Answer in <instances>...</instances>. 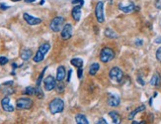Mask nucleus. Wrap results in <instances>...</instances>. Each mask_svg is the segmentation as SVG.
Here are the masks:
<instances>
[{
    "mask_svg": "<svg viewBox=\"0 0 161 124\" xmlns=\"http://www.w3.org/2000/svg\"><path fill=\"white\" fill-rule=\"evenodd\" d=\"M96 124H108V122L106 121V119L105 118H100L99 120H98V122Z\"/></svg>",
    "mask_w": 161,
    "mask_h": 124,
    "instance_id": "obj_33",
    "label": "nucleus"
},
{
    "mask_svg": "<svg viewBox=\"0 0 161 124\" xmlns=\"http://www.w3.org/2000/svg\"><path fill=\"white\" fill-rule=\"evenodd\" d=\"M46 71V67H44V69L42 71V73L40 74V76H39V78H38V80H37V87H41V82H42V78H44V72Z\"/></svg>",
    "mask_w": 161,
    "mask_h": 124,
    "instance_id": "obj_27",
    "label": "nucleus"
},
{
    "mask_svg": "<svg viewBox=\"0 0 161 124\" xmlns=\"http://www.w3.org/2000/svg\"><path fill=\"white\" fill-rule=\"evenodd\" d=\"M75 121H76V124H89L87 117L83 114H77L75 116Z\"/></svg>",
    "mask_w": 161,
    "mask_h": 124,
    "instance_id": "obj_20",
    "label": "nucleus"
},
{
    "mask_svg": "<svg viewBox=\"0 0 161 124\" xmlns=\"http://www.w3.org/2000/svg\"><path fill=\"white\" fill-rule=\"evenodd\" d=\"M70 64L72 65V66H74L75 67H77V69H79V67H83V60L80 58H74L72 59V60L70 61Z\"/></svg>",
    "mask_w": 161,
    "mask_h": 124,
    "instance_id": "obj_22",
    "label": "nucleus"
},
{
    "mask_svg": "<svg viewBox=\"0 0 161 124\" xmlns=\"http://www.w3.org/2000/svg\"><path fill=\"white\" fill-rule=\"evenodd\" d=\"M99 58L102 63H109V62H111L112 60H114V58H115V52L111 48L105 47V48H103L101 50V52H100Z\"/></svg>",
    "mask_w": 161,
    "mask_h": 124,
    "instance_id": "obj_3",
    "label": "nucleus"
},
{
    "mask_svg": "<svg viewBox=\"0 0 161 124\" xmlns=\"http://www.w3.org/2000/svg\"><path fill=\"white\" fill-rule=\"evenodd\" d=\"M32 56H33V52H32V50H30V49H24L23 51L21 52V59L23 61H29L30 60L31 58H32Z\"/></svg>",
    "mask_w": 161,
    "mask_h": 124,
    "instance_id": "obj_18",
    "label": "nucleus"
},
{
    "mask_svg": "<svg viewBox=\"0 0 161 124\" xmlns=\"http://www.w3.org/2000/svg\"><path fill=\"white\" fill-rule=\"evenodd\" d=\"M11 1H13V2H17V1H20V0H11Z\"/></svg>",
    "mask_w": 161,
    "mask_h": 124,
    "instance_id": "obj_43",
    "label": "nucleus"
},
{
    "mask_svg": "<svg viewBox=\"0 0 161 124\" xmlns=\"http://www.w3.org/2000/svg\"><path fill=\"white\" fill-rule=\"evenodd\" d=\"M32 106L33 100L29 97H21L16 101V107L18 109H30Z\"/></svg>",
    "mask_w": 161,
    "mask_h": 124,
    "instance_id": "obj_6",
    "label": "nucleus"
},
{
    "mask_svg": "<svg viewBox=\"0 0 161 124\" xmlns=\"http://www.w3.org/2000/svg\"><path fill=\"white\" fill-rule=\"evenodd\" d=\"M8 8H9V6L4 5V4H1V5H0V9H1V10H7Z\"/></svg>",
    "mask_w": 161,
    "mask_h": 124,
    "instance_id": "obj_37",
    "label": "nucleus"
},
{
    "mask_svg": "<svg viewBox=\"0 0 161 124\" xmlns=\"http://www.w3.org/2000/svg\"><path fill=\"white\" fill-rule=\"evenodd\" d=\"M77 74H78V78H81L82 74H83V69H82V67H79V69H78Z\"/></svg>",
    "mask_w": 161,
    "mask_h": 124,
    "instance_id": "obj_34",
    "label": "nucleus"
},
{
    "mask_svg": "<svg viewBox=\"0 0 161 124\" xmlns=\"http://www.w3.org/2000/svg\"><path fill=\"white\" fill-rule=\"evenodd\" d=\"M35 0H25L26 3H32V2H34Z\"/></svg>",
    "mask_w": 161,
    "mask_h": 124,
    "instance_id": "obj_42",
    "label": "nucleus"
},
{
    "mask_svg": "<svg viewBox=\"0 0 161 124\" xmlns=\"http://www.w3.org/2000/svg\"><path fill=\"white\" fill-rule=\"evenodd\" d=\"M155 43H161V37H158V38H156V40H155Z\"/></svg>",
    "mask_w": 161,
    "mask_h": 124,
    "instance_id": "obj_41",
    "label": "nucleus"
},
{
    "mask_svg": "<svg viewBox=\"0 0 161 124\" xmlns=\"http://www.w3.org/2000/svg\"><path fill=\"white\" fill-rule=\"evenodd\" d=\"M72 4L74 6H80V7H83L84 0H72Z\"/></svg>",
    "mask_w": 161,
    "mask_h": 124,
    "instance_id": "obj_28",
    "label": "nucleus"
},
{
    "mask_svg": "<svg viewBox=\"0 0 161 124\" xmlns=\"http://www.w3.org/2000/svg\"><path fill=\"white\" fill-rule=\"evenodd\" d=\"M105 36L108 37V38H110V39H115V38L118 37V35L116 34V32H114V31L110 28L105 29Z\"/></svg>",
    "mask_w": 161,
    "mask_h": 124,
    "instance_id": "obj_23",
    "label": "nucleus"
},
{
    "mask_svg": "<svg viewBox=\"0 0 161 124\" xmlns=\"http://www.w3.org/2000/svg\"><path fill=\"white\" fill-rule=\"evenodd\" d=\"M49 107H50V111L51 114L60 113L64 109V101L59 97L53 98L50 102V106Z\"/></svg>",
    "mask_w": 161,
    "mask_h": 124,
    "instance_id": "obj_1",
    "label": "nucleus"
},
{
    "mask_svg": "<svg viewBox=\"0 0 161 124\" xmlns=\"http://www.w3.org/2000/svg\"><path fill=\"white\" fill-rule=\"evenodd\" d=\"M145 109V106L144 105H140V106H138L137 108H135L133 111H131V113H129V120H133V118H135V116L136 115L137 113H139V112H141V111H143V110Z\"/></svg>",
    "mask_w": 161,
    "mask_h": 124,
    "instance_id": "obj_19",
    "label": "nucleus"
},
{
    "mask_svg": "<svg viewBox=\"0 0 161 124\" xmlns=\"http://www.w3.org/2000/svg\"><path fill=\"white\" fill-rule=\"evenodd\" d=\"M66 76V71H65V67L63 66H59L57 67V82H62V80L65 78Z\"/></svg>",
    "mask_w": 161,
    "mask_h": 124,
    "instance_id": "obj_14",
    "label": "nucleus"
},
{
    "mask_svg": "<svg viewBox=\"0 0 161 124\" xmlns=\"http://www.w3.org/2000/svg\"><path fill=\"white\" fill-rule=\"evenodd\" d=\"M23 18H24V20L27 22V24L31 25V26H35V25H39V24L42 23V19L32 16V15L28 14V13H24Z\"/></svg>",
    "mask_w": 161,
    "mask_h": 124,
    "instance_id": "obj_10",
    "label": "nucleus"
},
{
    "mask_svg": "<svg viewBox=\"0 0 161 124\" xmlns=\"http://www.w3.org/2000/svg\"><path fill=\"white\" fill-rule=\"evenodd\" d=\"M36 96H37L38 98H40V99L44 98V94L42 89H41V87H36Z\"/></svg>",
    "mask_w": 161,
    "mask_h": 124,
    "instance_id": "obj_25",
    "label": "nucleus"
},
{
    "mask_svg": "<svg viewBox=\"0 0 161 124\" xmlns=\"http://www.w3.org/2000/svg\"><path fill=\"white\" fill-rule=\"evenodd\" d=\"M119 9L121 11H123L124 13H131V12H133V11H135V6L133 2H129L127 5H124L123 3H120L119 4Z\"/></svg>",
    "mask_w": 161,
    "mask_h": 124,
    "instance_id": "obj_13",
    "label": "nucleus"
},
{
    "mask_svg": "<svg viewBox=\"0 0 161 124\" xmlns=\"http://www.w3.org/2000/svg\"><path fill=\"white\" fill-rule=\"evenodd\" d=\"M63 26H64V18L61 16L55 17L51 20V22L50 24L51 30L55 33H57V32H59V31H61Z\"/></svg>",
    "mask_w": 161,
    "mask_h": 124,
    "instance_id": "obj_4",
    "label": "nucleus"
},
{
    "mask_svg": "<svg viewBox=\"0 0 161 124\" xmlns=\"http://www.w3.org/2000/svg\"><path fill=\"white\" fill-rule=\"evenodd\" d=\"M72 32H73L72 25L70 23H67V24H64L60 35H61V38L63 40H68V39H70L71 36H72Z\"/></svg>",
    "mask_w": 161,
    "mask_h": 124,
    "instance_id": "obj_9",
    "label": "nucleus"
},
{
    "mask_svg": "<svg viewBox=\"0 0 161 124\" xmlns=\"http://www.w3.org/2000/svg\"><path fill=\"white\" fill-rule=\"evenodd\" d=\"M154 4H155V7L156 8L159 9V10H161V0H155Z\"/></svg>",
    "mask_w": 161,
    "mask_h": 124,
    "instance_id": "obj_32",
    "label": "nucleus"
},
{
    "mask_svg": "<svg viewBox=\"0 0 161 124\" xmlns=\"http://www.w3.org/2000/svg\"><path fill=\"white\" fill-rule=\"evenodd\" d=\"M13 84V80H10V82H6L3 83V85L5 87V85H12Z\"/></svg>",
    "mask_w": 161,
    "mask_h": 124,
    "instance_id": "obj_39",
    "label": "nucleus"
},
{
    "mask_svg": "<svg viewBox=\"0 0 161 124\" xmlns=\"http://www.w3.org/2000/svg\"><path fill=\"white\" fill-rule=\"evenodd\" d=\"M109 76H110L112 82L120 83V82H122L123 78H124V73H123V71L120 69V67H114L110 69Z\"/></svg>",
    "mask_w": 161,
    "mask_h": 124,
    "instance_id": "obj_5",
    "label": "nucleus"
},
{
    "mask_svg": "<svg viewBox=\"0 0 161 124\" xmlns=\"http://www.w3.org/2000/svg\"><path fill=\"white\" fill-rule=\"evenodd\" d=\"M1 106H2V108H3L4 111H6V112L14 111V106L10 103V98H9V96H6V97L2 98Z\"/></svg>",
    "mask_w": 161,
    "mask_h": 124,
    "instance_id": "obj_12",
    "label": "nucleus"
},
{
    "mask_svg": "<svg viewBox=\"0 0 161 124\" xmlns=\"http://www.w3.org/2000/svg\"><path fill=\"white\" fill-rule=\"evenodd\" d=\"M95 16L96 19L99 23H103L105 21V17H104V3L103 1H99L97 4H96L95 7Z\"/></svg>",
    "mask_w": 161,
    "mask_h": 124,
    "instance_id": "obj_7",
    "label": "nucleus"
},
{
    "mask_svg": "<svg viewBox=\"0 0 161 124\" xmlns=\"http://www.w3.org/2000/svg\"><path fill=\"white\" fill-rule=\"evenodd\" d=\"M44 87L46 91H51L55 89L57 87V78H55L53 76H48L44 80Z\"/></svg>",
    "mask_w": 161,
    "mask_h": 124,
    "instance_id": "obj_8",
    "label": "nucleus"
},
{
    "mask_svg": "<svg viewBox=\"0 0 161 124\" xmlns=\"http://www.w3.org/2000/svg\"><path fill=\"white\" fill-rule=\"evenodd\" d=\"M131 124H146V122L145 121H140V122H136V121H133Z\"/></svg>",
    "mask_w": 161,
    "mask_h": 124,
    "instance_id": "obj_40",
    "label": "nucleus"
},
{
    "mask_svg": "<svg viewBox=\"0 0 161 124\" xmlns=\"http://www.w3.org/2000/svg\"><path fill=\"white\" fill-rule=\"evenodd\" d=\"M100 69V64L98 63H93L92 65L89 67V74L90 76H95L98 73V71Z\"/></svg>",
    "mask_w": 161,
    "mask_h": 124,
    "instance_id": "obj_21",
    "label": "nucleus"
},
{
    "mask_svg": "<svg viewBox=\"0 0 161 124\" xmlns=\"http://www.w3.org/2000/svg\"><path fill=\"white\" fill-rule=\"evenodd\" d=\"M156 59L159 63H161V47L158 48V50L156 51Z\"/></svg>",
    "mask_w": 161,
    "mask_h": 124,
    "instance_id": "obj_31",
    "label": "nucleus"
},
{
    "mask_svg": "<svg viewBox=\"0 0 161 124\" xmlns=\"http://www.w3.org/2000/svg\"><path fill=\"white\" fill-rule=\"evenodd\" d=\"M8 58H6V57H4V56H1L0 57V65L1 66H4V65H6L8 63Z\"/></svg>",
    "mask_w": 161,
    "mask_h": 124,
    "instance_id": "obj_30",
    "label": "nucleus"
},
{
    "mask_svg": "<svg viewBox=\"0 0 161 124\" xmlns=\"http://www.w3.org/2000/svg\"><path fill=\"white\" fill-rule=\"evenodd\" d=\"M64 84L62 83V82H59V83H57V87H55V91H57L59 93H62L64 91Z\"/></svg>",
    "mask_w": 161,
    "mask_h": 124,
    "instance_id": "obj_26",
    "label": "nucleus"
},
{
    "mask_svg": "<svg viewBox=\"0 0 161 124\" xmlns=\"http://www.w3.org/2000/svg\"><path fill=\"white\" fill-rule=\"evenodd\" d=\"M50 49H51V44H50V43H44L42 45H41V46L39 47V49H38L36 55L34 56V58H33L34 62L35 63L42 62V61L44 59V56L46 55V53L50 51Z\"/></svg>",
    "mask_w": 161,
    "mask_h": 124,
    "instance_id": "obj_2",
    "label": "nucleus"
},
{
    "mask_svg": "<svg viewBox=\"0 0 161 124\" xmlns=\"http://www.w3.org/2000/svg\"><path fill=\"white\" fill-rule=\"evenodd\" d=\"M137 82H138V83H139L140 85H144V83H145L144 80H142V78H140V76H138V78H137Z\"/></svg>",
    "mask_w": 161,
    "mask_h": 124,
    "instance_id": "obj_35",
    "label": "nucleus"
},
{
    "mask_svg": "<svg viewBox=\"0 0 161 124\" xmlns=\"http://www.w3.org/2000/svg\"><path fill=\"white\" fill-rule=\"evenodd\" d=\"M135 45H136V46H141V45H142V41H141V40H136V41H135Z\"/></svg>",
    "mask_w": 161,
    "mask_h": 124,
    "instance_id": "obj_38",
    "label": "nucleus"
},
{
    "mask_svg": "<svg viewBox=\"0 0 161 124\" xmlns=\"http://www.w3.org/2000/svg\"><path fill=\"white\" fill-rule=\"evenodd\" d=\"M150 84L155 87H160L161 85V76H160L159 73H155L153 74L152 78H151V80H150Z\"/></svg>",
    "mask_w": 161,
    "mask_h": 124,
    "instance_id": "obj_16",
    "label": "nucleus"
},
{
    "mask_svg": "<svg viewBox=\"0 0 161 124\" xmlns=\"http://www.w3.org/2000/svg\"><path fill=\"white\" fill-rule=\"evenodd\" d=\"M109 116L111 117L112 121H113V124H121L122 123V117L118 112L116 111H111L109 112Z\"/></svg>",
    "mask_w": 161,
    "mask_h": 124,
    "instance_id": "obj_17",
    "label": "nucleus"
},
{
    "mask_svg": "<svg viewBox=\"0 0 161 124\" xmlns=\"http://www.w3.org/2000/svg\"><path fill=\"white\" fill-rule=\"evenodd\" d=\"M71 74H72V71H71V69H69V71H68V74H67V80H66V82H70V78H71Z\"/></svg>",
    "mask_w": 161,
    "mask_h": 124,
    "instance_id": "obj_36",
    "label": "nucleus"
},
{
    "mask_svg": "<svg viewBox=\"0 0 161 124\" xmlns=\"http://www.w3.org/2000/svg\"><path fill=\"white\" fill-rule=\"evenodd\" d=\"M121 99L120 96L117 95V94H109L108 95V99H107V103H108L109 106L111 107H117L120 105Z\"/></svg>",
    "mask_w": 161,
    "mask_h": 124,
    "instance_id": "obj_11",
    "label": "nucleus"
},
{
    "mask_svg": "<svg viewBox=\"0 0 161 124\" xmlns=\"http://www.w3.org/2000/svg\"><path fill=\"white\" fill-rule=\"evenodd\" d=\"M5 89H4V93L6 94V95H9V94H11V93H13L14 92V89H12L11 87H7V85H5Z\"/></svg>",
    "mask_w": 161,
    "mask_h": 124,
    "instance_id": "obj_29",
    "label": "nucleus"
},
{
    "mask_svg": "<svg viewBox=\"0 0 161 124\" xmlns=\"http://www.w3.org/2000/svg\"><path fill=\"white\" fill-rule=\"evenodd\" d=\"M24 93L26 94V95H35L36 94V87H27L25 91H24Z\"/></svg>",
    "mask_w": 161,
    "mask_h": 124,
    "instance_id": "obj_24",
    "label": "nucleus"
},
{
    "mask_svg": "<svg viewBox=\"0 0 161 124\" xmlns=\"http://www.w3.org/2000/svg\"><path fill=\"white\" fill-rule=\"evenodd\" d=\"M81 8L80 6H74L71 11V16L74 19V21L78 22L81 18Z\"/></svg>",
    "mask_w": 161,
    "mask_h": 124,
    "instance_id": "obj_15",
    "label": "nucleus"
}]
</instances>
